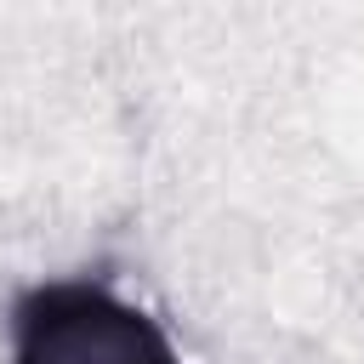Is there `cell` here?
<instances>
[{"label": "cell", "mask_w": 364, "mask_h": 364, "mask_svg": "<svg viewBox=\"0 0 364 364\" xmlns=\"http://www.w3.org/2000/svg\"><path fill=\"white\" fill-rule=\"evenodd\" d=\"M11 364H182L171 330L102 273L34 279L11 301Z\"/></svg>", "instance_id": "1"}]
</instances>
